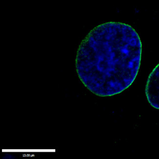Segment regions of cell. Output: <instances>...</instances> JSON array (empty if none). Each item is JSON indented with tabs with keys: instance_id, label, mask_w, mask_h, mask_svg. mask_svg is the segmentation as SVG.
Listing matches in <instances>:
<instances>
[{
	"instance_id": "obj_1",
	"label": "cell",
	"mask_w": 159,
	"mask_h": 159,
	"mask_svg": "<svg viewBox=\"0 0 159 159\" xmlns=\"http://www.w3.org/2000/svg\"><path fill=\"white\" fill-rule=\"evenodd\" d=\"M142 52L141 38L131 25L120 22L100 24L79 45L76 74L93 95L102 98L119 95L135 81Z\"/></svg>"
},
{
	"instance_id": "obj_2",
	"label": "cell",
	"mask_w": 159,
	"mask_h": 159,
	"mask_svg": "<svg viewBox=\"0 0 159 159\" xmlns=\"http://www.w3.org/2000/svg\"><path fill=\"white\" fill-rule=\"evenodd\" d=\"M145 93L148 103L154 108L159 110V63L149 75Z\"/></svg>"
}]
</instances>
